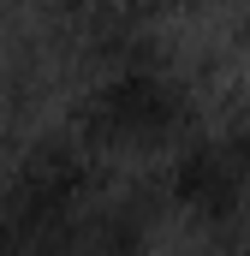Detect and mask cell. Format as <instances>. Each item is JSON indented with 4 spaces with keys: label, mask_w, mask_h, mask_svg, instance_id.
Listing matches in <instances>:
<instances>
[{
    "label": "cell",
    "mask_w": 250,
    "mask_h": 256,
    "mask_svg": "<svg viewBox=\"0 0 250 256\" xmlns=\"http://www.w3.org/2000/svg\"><path fill=\"white\" fill-rule=\"evenodd\" d=\"M190 131V90L155 60L114 66L84 96V143L114 155H155Z\"/></svg>",
    "instance_id": "obj_1"
},
{
    "label": "cell",
    "mask_w": 250,
    "mask_h": 256,
    "mask_svg": "<svg viewBox=\"0 0 250 256\" xmlns=\"http://www.w3.org/2000/svg\"><path fill=\"white\" fill-rule=\"evenodd\" d=\"M0 214L84 256V226L96 214V149L84 137H42L36 149H24L6 179Z\"/></svg>",
    "instance_id": "obj_2"
},
{
    "label": "cell",
    "mask_w": 250,
    "mask_h": 256,
    "mask_svg": "<svg viewBox=\"0 0 250 256\" xmlns=\"http://www.w3.org/2000/svg\"><path fill=\"white\" fill-rule=\"evenodd\" d=\"M167 196L196 226H232L250 208V120L185 131L167 149Z\"/></svg>",
    "instance_id": "obj_3"
},
{
    "label": "cell",
    "mask_w": 250,
    "mask_h": 256,
    "mask_svg": "<svg viewBox=\"0 0 250 256\" xmlns=\"http://www.w3.org/2000/svg\"><path fill=\"white\" fill-rule=\"evenodd\" d=\"M0 256H78V250L60 244V238H42V232H30V226H18V220L0 214Z\"/></svg>",
    "instance_id": "obj_4"
},
{
    "label": "cell",
    "mask_w": 250,
    "mask_h": 256,
    "mask_svg": "<svg viewBox=\"0 0 250 256\" xmlns=\"http://www.w3.org/2000/svg\"><path fill=\"white\" fill-rule=\"evenodd\" d=\"M208 256H250V232H244V238H232V244H220V250H208Z\"/></svg>",
    "instance_id": "obj_5"
}]
</instances>
